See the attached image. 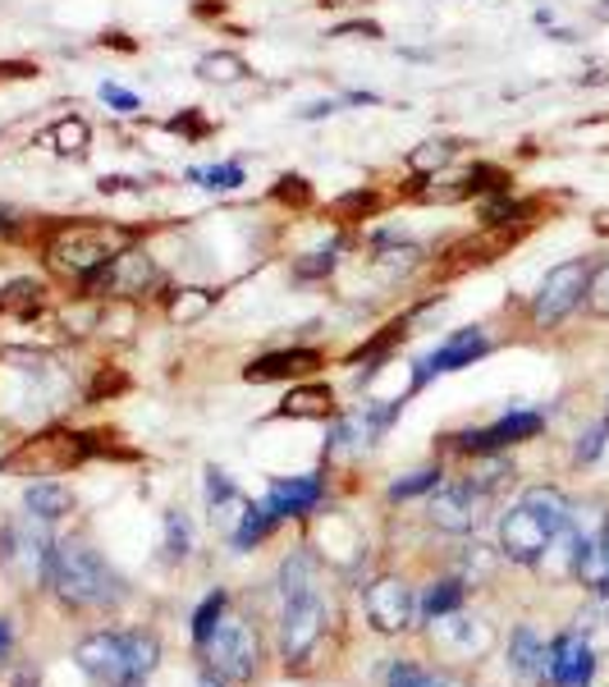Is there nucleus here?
<instances>
[{
  "label": "nucleus",
  "instance_id": "nucleus-13",
  "mask_svg": "<svg viewBox=\"0 0 609 687\" xmlns=\"http://www.w3.org/2000/svg\"><path fill=\"white\" fill-rule=\"evenodd\" d=\"M367 615L380 632H403L417 615V600H413V587L403 577H380L367 587Z\"/></svg>",
  "mask_w": 609,
  "mask_h": 687
},
{
  "label": "nucleus",
  "instance_id": "nucleus-27",
  "mask_svg": "<svg viewBox=\"0 0 609 687\" xmlns=\"http://www.w3.org/2000/svg\"><path fill=\"white\" fill-rule=\"evenodd\" d=\"M184 180L197 184V188H207V193H234L248 174H243V161H220V165H193Z\"/></svg>",
  "mask_w": 609,
  "mask_h": 687
},
{
  "label": "nucleus",
  "instance_id": "nucleus-34",
  "mask_svg": "<svg viewBox=\"0 0 609 687\" xmlns=\"http://www.w3.org/2000/svg\"><path fill=\"white\" fill-rule=\"evenodd\" d=\"M335 266H340V257H335V248H330V252H308V257H298V262L289 266V275L308 285V279H325Z\"/></svg>",
  "mask_w": 609,
  "mask_h": 687
},
{
  "label": "nucleus",
  "instance_id": "nucleus-2",
  "mask_svg": "<svg viewBox=\"0 0 609 687\" xmlns=\"http://www.w3.org/2000/svg\"><path fill=\"white\" fill-rule=\"evenodd\" d=\"M50 587H56V596L73 609H101V605L124 600L119 573L83 541L56 546V554H50Z\"/></svg>",
  "mask_w": 609,
  "mask_h": 687
},
{
  "label": "nucleus",
  "instance_id": "nucleus-11",
  "mask_svg": "<svg viewBox=\"0 0 609 687\" xmlns=\"http://www.w3.org/2000/svg\"><path fill=\"white\" fill-rule=\"evenodd\" d=\"M325 628V600L321 592L312 596H298V600H285V619H280V651L285 660H302Z\"/></svg>",
  "mask_w": 609,
  "mask_h": 687
},
{
  "label": "nucleus",
  "instance_id": "nucleus-38",
  "mask_svg": "<svg viewBox=\"0 0 609 687\" xmlns=\"http://www.w3.org/2000/svg\"><path fill=\"white\" fill-rule=\"evenodd\" d=\"M37 73H42L37 60H23V56L0 60V88H5V83H28V79H37Z\"/></svg>",
  "mask_w": 609,
  "mask_h": 687
},
{
  "label": "nucleus",
  "instance_id": "nucleus-47",
  "mask_svg": "<svg viewBox=\"0 0 609 687\" xmlns=\"http://www.w3.org/2000/svg\"><path fill=\"white\" fill-rule=\"evenodd\" d=\"M348 106H380V96L376 92H344Z\"/></svg>",
  "mask_w": 609,
  "mask_h": 687
},
{
  "label": "nucleus",
  "instance_id": "nucleus-33",
  "mask_svg": "<svg viewBox=\"0 0 609 687\" xmlns=\"http://www.w3.org/2000/svg\"><path fill=\"white\" fill-rule=\"evenodd\" d=\"M440 486V468H417L409 477H399L390 486V500H413V495H430Z\"/></svg>",
  "mask_w": 609,
  "mask_h": 687
},
{
  "label": "nucleus",
  "instance_id": "nucleus-50",
  "mask_svg": "<svg viewBox=\"0 0 609 687\" xmlns=\"http://www.w3.org/2000/svg\"><path fill=\"white\" fill-rule=\"evenodd\" d=\"M197 687H225V683H220L216 674H202V683H197Z\"/></svg>",
  "mask_w": 609,
  "mask_h": 687
},
{
  "label": "nucleus",
  "instance_id": "nucleus-24",
  "mask_svg": "<svg viewBox=\"0 0 609 687\" xmlns=\"http://www.w3.org/2000/svg\"><path fill=\"white\" fill-rule=\"evenodd\" d=\"M275 523H280V514L262 500V504H248V514H243V523L234 527V537H230V546L234 550H252L257 541H266L271 531H275Z\"/></svg>",
  "mask_w": 609,
  "mask_h": 687
},
{
  "label": "nucleus",
  "instance_id": "nucleus-4",
  "mask_svg": "<svg viewBox=\"0 0 609 687\" xmlns=\"http://www.w3.org/2000/svg\"><path fill=\"white\" fill-rule=\"evenodd\" d=\"M591 262L587 257H573V262H560L550 266L545 279L531 294V321L537 325H560L564 317H573L582 302H587V289H591Z\"/></svg>",
  "mask_w": 609,
  "mask_h": 687
},
{
  "label": "nucleus",
  "instance_id": "nucleus-49",
  "mask_svg": "<svg viewBox=\"0 0 609 687\" xmlns=\"http://www.w3.org/2000/svg\"><path fill=\"white\" fill-rule=\"evenodd\" d=\"M426 687H459V683H449V678H440V674H426Z\"/></svg>",
  "mask_w": 609,
  "mask_h": 687
},
{
  "label": "nucleus",
  "instance_id": "nucleus-41",
  "mask_svg": "<svg viewBox=\"0 0 609 687\" xmlns=\"http://www.w3.org/2000/svg\"><path fill=\"white\" fill-rule=\"evenodd\" d=\"M96 193L101 197H119V193H142V180H129V174H101L96 180Z\"/></svg>",
  "mask_w": 609,
  "mask_h": 687
},
{
  "label": "nucleus",
  "instance_id": "nucleus-21",
  "mask_svg": "<svg viewBox=\"0 0 609 687\" xmlns=\"http://www.w3.org/2000/svg\"><path fill=\"white\" fill-rule=\"evenodd\" d=\"M509 665H514L522 678H545L550 646L537 638V628H518V632H514V642H509Z\"/></svg>",
  "mask_w": 609,
  "mask_h": 687
},
{
  "label": "nucleus",
  "instance_id": "nucleus-37",
  "mask_svg": "<svg viewBox=\"0 0 609 687\" xmlns=\"http://www.w3.org/2000/svg\"><path fill=\"white\" fill-rule=\"evenodd\" d=\"M170 129H174V134H184L188 142H202V138H211V134H216V124H211V119H202V111L193 106V111H180V115H174V119H170Z\"/></svg>",
  "mask_w": 609,
  "mask_h": 687
},
{
  "label": "nucleus",
  "instance_id": "nucleus-16",
  "mask_svg": "<svg viewBox=\"0 0 609 687\" xmlns=\"http://www.w3.org/2000/svg\"><path fill=\"white\" fill-rule=\"evenodd\" d=\"M426 248L413 243V239H394V234H376L371 243V266L390 271V275H413L417 266H426Z\"/></svg>",
  "mask_w": 609,
  "mask_h": 687
},
{
  "label": "nucleus",
  "instance_id": "nucleus-15",
  "mask_svg": "<svg viewBox=\"0 0 609 687\" xmlns=\"http://www.w3.org/2000/svg\"><path fill=\"white\" fill-rule=\"evenodd\" d=\"M266 504H271L280 518H302V514H312V508L321 504V477L308 472V477H280V481H271Z\"/></svg>",
  "mask_w": 609,
  "mask_h": 687
},
{
  "label": "nucleus",
  "instance_id": "nucleus-39",
  "mask_svg": "<svg viewBox=\"0 0 609 687\" xmlns=\"http://www.w3.org/2000/svg\"><path fill=\"white\" fill-rule=\"evenodd\" d=\"M101 101H106V106H115L119 115H138V106H142V101H138L129 88H119V83H101Z\"/></svg>",
  "mask_w": 609,
  "mask_h": 687
},
{
  "label": "nucleus",
  "instance_id": "nucleus-25",
  "mask_svg": "<svg viewBox=\"0 0 609 687\" xmlns=\"http://www.w3.org/2000/svg\"><path fill=\"white\" fill-rule=\"evenodd\" d=\"M380 207H386V197H380L376 188H353V193H344L340 202H330L325 216L340 220V225H353V220H371Z\"/></svg>",
  "mask_w": 609,
  "mask_h": 687
},
{
  "label": "nucleus",
  "instance_id": "nucleus-43",
  "mask_svg": "<svg viewBox=\"0 0 609 687\" xmlns=\"http://www.w3.org/2000/svg\"><path fill=\"white\" fill-rule=\"evenodd\" d=\"M330 37H367V42H380L386 33H380V23H344V28H335Z\"/></svg>",
  "mask_w": 609,
  "mask_h": 687
},
{
  "label": "nucleus",
  "instance_id": "nucleus-36",
  "mask_svg": "<svg viewBox=\"0 0 609 687\" xmlns=\"http://www.w3.org/2000/svg\"><path fill=\"white\" fill-rule=\"evenodd\" d=\"M605 440H609V417L591 422L587 431H582V440H577V463H596V458L605 454Z\"/></svg>",
  "mask_w": 609,
  "mask_h": 687
},
{
  "label": "nucleus",
  "instance_id": "nucleus-3",
  "mask_svg": "<svg viewBox=\"0 0 609 687\" xmlns=\"http://www.w3.org/2000/svg\"><path fill=\"white\" fill-rule=\"evenodd\" d=\"M79 669L101 683V687H119V683H142L161 660V646L151 632H92L88 642L73 651Z\"/></svg>",
  "mask_w": 609,
  "mask_h": 687
},
{
  "label": "nucleus",
  "instance_id": "nucleus-23",
  "mask_svg": "<svg viewBox=\"0 0 609 687\" xmlns=\"http://www.w3.org/2000/svg\"><path fill=\"white\" fill-rule=\"evenodd\" d=\"M248 73H252V65L239 56V50H211V56L197 60V79H202V83L230 88V83H243Z\"/></svg>",
  "mask_w": 609,
  "mask_h": 687
},
{
  "label": "nucleus",
  "instance_id": "nucleus-52",
  "mask_svg": "<svg viewBox=\"0 0 609 687\" xmlns=\"http://www.w3.org/2000/svg\"><path fill=\"white\" fill-rule=\"evenodd\" d=\"M119 687H142V683H138V678H134V683H119Z\"/></svg>",
  "mask_w": 609,
  "mask_h": 687
},
{
  "label": "nucleus",
  "instance_id": "nucleus-17",
  "mask_svg": "<svg viewBox=\"0 0 609 687\" xmlns=\"http://www.w3.org/2000/svg\"><path fill=\"white\" fill-rule=\"evenodd\" d=\"M42 147H50L56 157H73V161H83L88 151H92V124L83 115H65L56 119L46 134H37Z\"/></svg>",
  "mask_w": 609,
  "mask_h": 687
},
{
  "label": "nucleus",
  "instance_id": "nucleus-18",
  "mask_svg": "<svg viewBox=\"0 0 609 687\" xmlns=\"http://www.w3.org/2000/svg\"><path fill=\"white\" fill-rule=\"evenodd\" d=\"M275 417H294V422H325V417H335V390L330 386H298L285 394V403L275 409Z\"/></svg>",
  "mask_w": 609,
  "mask_h": 687
},
{
  "label": "nucleus",
  "instance_id": "nucleus-40",
  "mask_svg": "<svg viewBox=\"0 0 609 687\" xmlns=\"http://www.w3.org/2000/svg\"><path fill=\"white\" fill-rule=\"evenodd\" d=\"M587 302H591V308H596L600 317H609V262L591 271V289H587Z\"/></svg>",
  "mask_w": 609,
  "mask_h": 687
},
{
  "label": "nucleus",
  "instance_id": "nucleus-29",
  "mask_svg": "<svg viewBox=\"0 0 609 687\" xmlns=\"http://www.w3.org/2000/svg\"><path fill=\"white\" fill-rule=\"evenodd\" d=\"M522 500L531 504V508H537V514L554 527V531H564L568 527V514H573V504L560 495V491H554V486H531V491H522Z\"/></svg>",
  "mask_w": 609,
  "mask_h": 687
},
{
  "label": "nucleus",
  "instance_id": "nucleus-51",
  "mask_svg": "<svg viewBox=\"0 0 609 687\" xmlns=\"http://www.w3.org/2000/svg\"><path fill=\"white\" fill-rule=\"evenodd\" d=\"M596 229H600V234H609V211H605V216L596 220Z\"/></svg>",
  "mask_w": 609,
  "mask_h": 687
},
{
  "label": "nucleus",
  "instance_id": "nucleus-14",
  "mask_svg": "<svg viewBox=\"0 0 609 687\" xmlns=\"http://www.w3.org/2000/svg\"><path fill=\"white\" fill-rule=\"evenodd\" d=\"M325 367V353L321 348H280V353H266V358L248 363L243 380L248 386H271V380H294V376H312Z\"/></svg>",
  "mask_w": 609,
  "mask_h": 687
},
{
  "label": "nucleus",
  "instance_id": "nucleus-7",
  "mask_svg": "<svg viewBox=\"0 0 609 687\" xmlns=\"http://www.w3.org/2000/svg\"><path fill=\"white\" fill-rule=\"evenodd\" d=\"M211 655V669L220 674V678H234V683H243V678H252L257 674V632H252V623L248 619H239V615H225L220 619V628L211 632V642L202 646Z\"/></svg>",
  "mask_w": 609,
  "mask_h": 687
},
{
  "label": "nucleus",
  "instance_id": "nucleus-19",
  "mask_svg": "<svg viewBox=\"0 0 609 687\" xmlns=\"http://www.w3.org/2000/svg\"><path fill=\"white\" fill-rule=\"evenodd\" d=\"M321 592V564L312 550H294L285 564H280V596L298 600V596H312Z\"/></svg>",
  "mask_w": 609,
  "mask_h": 687
},
{
  "label": "nucleus",
  "instance_id": "nucleus-28",
  "mask_svg": "<svg viewBox=\"0 0 609 687\" xmlns=\"http://www.w3.org/2000/svg\"><path fill=\"white\" fill-rule=\"evenodd\" d=\"M463 592H468V582H459V577H449V582H436L426 596H422V619L426 623H436V619H445V615H453V609L463 605Z\"/></svg>",
  "mask_w": 609,
  "mask_h": 687
},
{
  "label": "nucleus",
  "instance_id": "nucleus-30",
  "mask_svg": "<svg viewBox=\"0 0 609 687\" xmlns=\"http://www.w3.org/2000/svg\"><path fill=\"white\" fill-rule=\"evenodd\" d=\"M577 577L587 582V587H596V592H605V596H609V527L600 531V541H596L587 554H582Z\"/></svg>",
  "mask_w": 609,
  "mask_h": 687
},
{
  "label": "nucleus",
  "instance_id": "nucleus-44",
  "mask_svg": "<svg viewBox=\"0 0 609 687\" xmlns=\"http://www.w3.org/2000/svg\"><path fill=\"white\" fill-rule=\"evenodd\" d=\"M335 111H340V101H312L308 111H298V119H302V124H312V119H330Z\"/></svg>",
  "mask_w": 609,
  "mask_h": 687
},
{
  "label": "nucleus",
  "instance_id": "nucleus-10",
  "mask_svg": "<svg viewBox=\"0 0 609 687\" xmlns=\"http://www.w3.org/2000/svg\"><path fill=\"white\" fill-rule=\"evenodd\" d=\"M541 431H545V417H541V413L514 409V413H504V417L491 422V426L453 436V445H459L463 454H499V449H509V445H522V440H531V436H541Z\"/></svg>",
  "mask_w": 609,
  "mask_h": 687
},
{
  "label": "nucleus",
  "instance_id": "nucleus-20",
  "mask_svg": "<svg viewBox=\"0 0 609 687\" xmlns=\"http://www.w3.org/2000/svg\"><path fill=\"white\" fill-rule=\"evenodd\" d=\"M23 508H28L33 518H42V523H60L73 508V495L60 486V481H33V486L23 491Z\"/></svg>",
  "mask_w": 609,
  "mask_h": 687
},
{
  "label": "nucleus",
  "instance_id": "nucleus-48",
  "mask_svg": "<svg viewBox=\"0 0 609 687\" xmlns=\"http://www.w3.org/2000/svg\"><path fill=\"white\" fill-rule=\"evenodd\" d=\"M5 655H10V623L0 619V660H5Z\"/></svg>",
  "mask_w": 609,
  "mask_h": 687
},
{
  "label": "nucleus",
  "instance_id": "nucleus-45",
  "mask_svg": "<svg viewBox=\"0 0 609 687\" xmlns=\"http://www.w3.org/2000/svg\"><path fill=\"white\" fill-rule=\"evenodd\" d=\"M19 234H23V220L0 202V239H19Z\"/></svg>",
  "mask_w": 609,
  "mask_h": 687
},
{
  "label": "nucleus",
  "instance_id": "nucleus-9",
  "mask_svg": "<svg viewBox=\"0 0 609 687\" xmlns=\"http://www.w3.org/2000/svg\"><path fill=\"white\" fill-rule=\"evenodd\" d=\"M481 500H486V491H481L476 481H440V486L430 491V500H426V518L436 523L440 531H453V537H463V531L476 527Z\"/></svg>",
  "mask_w": 609,
  "mask_h": 687
},
{
  "label": "nucleus",
  "instance_id": "nucleus-26",
  "mask_svg": "<svg viewBox=\"0 0 609 687\" xmlns=\"http://www.w3.org/2000/svg\"><path fill=\"white\" fill-rule=\"evenodd\" d=\"M216 289H193V285H184V289H174L170 294V302H165V308H170V321H180V325H193V321H202V317H207L211 308H216Z\"/></svg>",
  "mask_w": 609,
  "mask_h": 687
},
{
  "label": "nucleus",
  "instance_id": "nucleus-22",
  "mask_svg": "<svg viewBox=\"0 0 609 687\" xmlns=\"http://www.w3.org/2000/svg\"><path fill=\"white\" fill-rule=\"evenodd\" d=\"M453 157H459V142L453 138H426L403 157V165H409V174H417V180H430V174H440Z\"/></svg>",
  "mask_w": 609,
  "mask_h": 687
},
{
  "label": "nucleus",
  "instance_id": "nucleus-46",
  "mask_svg": "<svg viewBox=\"0 0 609 687\" xmlns=\"http://www.w3.org/2000/svg\"><path fill=\"white\" fill-rule=\"evenodd\" d=\"M101 46H115V50H129V56H134V50H138V42H129V37H124V33H101Z\"/></svg>",
  "mask_w": 609,
  "mask_h": 687
},
{
  "label": "nucleus",
  "instance_id": "nucleus-8",
  "mask_svg": "<svg viewBox=\"0 0 609 687\" xmlns=\"http://www.w3.org/2000/svg\"><path fill=\"white\" fill-rule=\"evenodd\" d=\"M554 537H560V531H554L527 500H518L509 514L499 518V550L509 554L514 564H541L554 546Z\"/></svg>",
  "mask_w": 609,
  "mask_h": 687
},
{
  "label": "nucleus",
  "instance_id": "nucleus-6",
  "mask_svg": "<svg viewBox=\"0 0 609 687\" xmlns=\"http://www.w3.org/2000/svg\"><path fill=\"white\" fill-rule=\"evenodd\" d=\"M491 348H495V340L486 335V325H463V330H453L449 340H440L436 348L422 353V358L413 363V390H426L436 376H449V371H463V367L481 363Z\"/></svg>",
  "mask_w": 609,
  "mask_h": 687
},
{
  "label": "nucleus",
  "instance_id": "nucleus-12",
  "mask_svg": "<svg viewBox=\"0 0 609 687\" xmlns=\"http://www.w3.org/2000/svg\"><path fill=\"white\" fill-rule=\"evenodd\" d=\"M545 678L554 687H587L596 678V646L587 642V632H564L550 642Z\"/></svg>",
  "mask_w": 609,
  "mask_h": 687
},
{
  "label": "nucleus",
  "instance_id": "nucleus-42",
  "mask_svg": "<svg viewBox=\"0 0 609 687\" xmlns=\"http://www.w3.org/2000/svg\"><path fill=\"white\" fill-rule=\"evenodd\" d=\"M390 687H426V669L409 665V660H394V665H390Z\"/></svg>",
  "mask_w": 609,
  "mask_h": 687
},
{
  "label": "nucleus",
  "instance_id": "nucleus-31",
  "mask_svg": "<svg viewBox=\"0 0 609 687\" xmlns=\"http://www.w3.org/2000/svg\"><path fill=\"white\" fill-rule=\"evenodd\" d=\"M271 197L280 202V207H289V211H308L312 202H317V188L302 180V174H280L275 188H271Z\"/></svg>",
  "mask_w": 609,
  "mask_h": 687
},
{
  "label": "nucleus",
  "instance_id": "nucleus-1",
  "mask_svg": "<svg viewBox=\"0 0 609 687\" xmlns=\"http://www.w3.org/2000/svg\"><path fill=\"white\" fill-rule=\"evenodd\" d=\"M129 243H138V234L124 225L88 220V216L83 220H56V225H46V234H42V262L56 275L88 285V279Z\"/></svg>",
  "mask_w": 609,
  "mask_h": 687
},
{
  "label": "nucleus",
  "instance_id": "nucleus-5",
  "mask_svg": "<svg viewBox=\"0 0 609 687\" xmlns=\"http://www.w3.org/2000/svg\"><path fill=\"white\" fill-rule=\"evenodd\" d=\"M157 285H161V266H157V257H151L147 248L129 243V248L115 252V257L88 279L83 294L96 298V302H106V298H134V302H138L142 294H151Z\"/></svg>",
  "mask_w": 609,
  "mask_h": 687
},
{
  "label": "nucleus",
  "instance_id": "nucleus-35",
  "mask_svg": "<svg viewBox=\"0 0 609 687\" xmlns=\"http://www.w3.org/2000/svg\"><path fill=\"white\" fill-rule=\"evenodd\" d=\"M165 550H170V559H184L193 550V531H188V518L180 514V508H170L165 514Z\"/></svg>",
  "mask_w": 609,
  "mask_h": 687
},
{
  "label": "nucleus",
  "instance_id": "nucleus-32",
  "mask_svg": "<svg viewBox=\"0 0 609 687\" xmlns=\"http://www.w3.org/2000/svg\"><path fill=\"white\" fill-rule=\"evenodd\" d=\"M225 605H230V600H225V592H211L207 600L197 605V615H193V642H197V646L211 642V632H216L220 619H225Z\"/></svg>",
  "mask_w": 609,
  "mask_h": 687
}]
</instances>
